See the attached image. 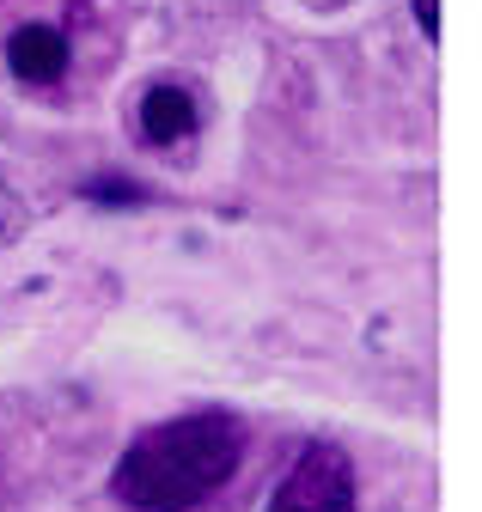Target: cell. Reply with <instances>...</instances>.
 <instances>
[{
  "label": "cell",
  "mask_w": 482,
  "mask_h": 512,
  "mask_svg": "<svg viewBox=\"0 0 482 512\" xmlns=\"http://www.w3.org/2000/svg\"><path fill=\"white\" fill-rule=\"evenodd\" d=\"M238 458H245V427H238V415L202 409V415H177V421L147 427L123 452L110 488L129 512H190L214 488L232 482Z\"/></svg>",
  "instance_id": "cell-1"
},
{
  "label": "cell",
  "mask_w": 482,
  "mask_h": 512,
  "mask_svg": "<svg viewBox=\"0 0 482 512\" xmlns=\"http://www.w3.org/2000/svg\"><path fill=\"white\" fill-rule=\"evenodd\" d=\"M269 512H354V464L342 445H306L281 476Z\"/></svg>",
  "instance_id": "cell-2"
},
{
  "label": "cell",
  "mask_w": 482,
  "mask_h": 512,
  "mask_svg": "<svg viewBox=\"0 0 482 512\" xmlns=\"http://www.w3.org/2000/svg\"><path fill=\"white\" fill-rule=\"evenodd\" d=\"M7 68H13L19 86H55V80L68 74V37L55 31V25H43V19L19 25L7 37Z\"/></svg>",
  "instance_id": "cell-3"
},
{
  "label": "cell",
  "mask_w": 482,
  "mask_h": 512,
  "mask_svg": "<svg viewBox=\"0 0 482 512\" xmlns=\"http://www.w3.org/2000/svg\"><path fill=\"white\" fill-rule=\"evenodd\" d=\"M196 128H202V110H196V98L184 86L159 80V86L141 92V141L147 147H184Z\"/></svg>",
  "instance_id": "cell-4"
},
{
  "label": "cell",
  "mask_w": 482,
  "mask_h": 512,
  "mask_svg": "<svg viewBox=\"0 0 482 512\" xmlns=\"http://www.w3.org/2000/svg\"><path fill=\"white\" fill-rule=\"evenodd\" d=\"M409 7H415L421 31H428V37H440V0H409Z\"/></svg>",
  "instance_id": "cell-5"
}]
</instances>
